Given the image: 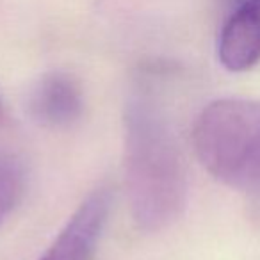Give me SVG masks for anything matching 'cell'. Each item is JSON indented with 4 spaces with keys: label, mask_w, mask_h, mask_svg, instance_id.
<instances>
[{
    "label": "cell",
    "mask_w": 260,
    "mask_h": 260,
    "mask_svg": "<svg viewBox=\"0 0 260 260\" xmlns=\"http://www.w3.org/2000/svg\"><path fill=\"white\" fill-rule=\"evenodd\" d=\"M123 166L130 214L146 232H160L187 203V170L166 116L152 98H132L123 118Z\"/></svg>",
    "instance_id": "6da1fadb"
},
{
    "label": "cell",
    "mask_w": 260,
    "mask_h": 260,
    "mask_svg": "<svg viewBox=\"0 0 260 260\" xmlns=\"http://www.w3.org/2000/svg\"><path fill=\"white\" fill-rule=\"evenodd\" d=\"M202 166L235 189L260 187V104L223 98L209 104L192 128Z\"/></svg>",
    "instance_id": "7a4b0ae2"
},
{
    "label": "cell",
    "mask_w": 260,
    "mask_h": 260,
    "mask_svg": "<svg viewBox=\"0 0 260 260\" xmlns=\"http://www.w3.org/2000/svg\"><path fill=\"white\" fill-rule=\"evenodd\" d=\"M111 210V192L94 189L79 205L40 260H93Z\"/></svg>",
    "instance_id": "3957f363"
},
{
    "label": "cell",
    "mask_w": 260,
    "mask_h": 260,
    "mask_svg": "<svg viewBox=\"0 0 260 260\" xmlns=\"http://www.w3.org/2000/svg\"><path fill=\"white\" fill-rule=\"evenodd\" d=\"M217 57L230 72H246L260 61V0H234L221 27Z\"/></svg>",
    "instance_id": "277c9868"
},
{
    "label": "cell",
    "mask_w": 260,
    "mask_h": 260,
    "mask_svg": "<svg viewBox=\"0 0 260 260\" xmlns=\"http://www.w3.org/2000/svg\"><path fill=\"white\" fill-rule=\"evenodd\" d=\"M27 109L30 118L45 128H68L82 116L84 96L72 75L52 72L32 87Z\"/></svg>",
    "instance_id": "5b68a950"
},
{
    "label": "cell",
    "mask_w": 260,
    "mask_h": 260,
    "mask_svg": "<svg viewBox=\"0 0 260 260\" xmlns=\"http://www.w3.org/2000/svg\"><path fill=\"white\" fill-rule=\"evenodd\" d=\"M25 168L13 153L0 152V223L15 210L25 192Z\"/></svg>",
    "instance_id": "8992f818"
},
{
    "label": "cell",
    "mask_w": 260,
    "mask_h": 260,
    "mask_svg": "<svg viewBox=\"0 0 260 260\" xmlns=\"http://www.w3.org/2000/svg\"><path fill=\"white\" fill-rule=\"evenodd\" d=\"M2 116H4V107H2V102H0V119H2Z\"/></svg>",
    "instance_id": "52a82bcc"
}]
</instances>
